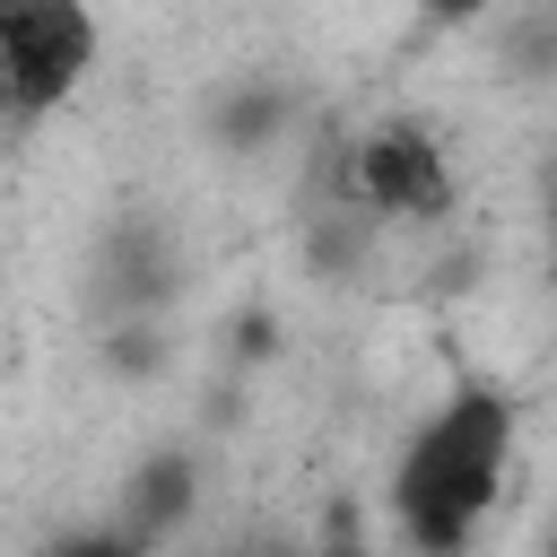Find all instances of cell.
I'll return each mask as SVG.
<instances>
[{"label":"cell","instance_id":"8","mask_svg":"<svg viewBox=\"0 0 557 557\" xmlns=\"http://www.w3.org/2000/svg\"><path fill=\"white\" fill-rule=\"evenodd\" d=\"M548 226H557V174H548Z\"/></svg>","mask_w":557,"mask_h":557},{"label":"cell","instance_id":"1","mask_svg":"<svg viewBox=\"0 0 557 557\" xmlns=\"http://www.w3.org/2000/svg\"><path fill=\"white\" fill-rule=\"evenodd\" d=\"M505 453H513V409L505 392H461L444 418H426V435L400 453V479H392V505H400V531L418 548H461L479 531V513L496 505L505 487Z\"/></svg>","mask_w":557,"mask_h":557},{"label":"cell","instance_id":"7","mask_svg":"<svg viewBox=\"0 0 557 557\" xmlns=\"http://www.w3.org/2000/svg\"><path fill=\"white\" fill-rule=\"evenodd\" d=\"M435 26H461V17H487V0H426Z\"/></svg>","mask_w":557,"mask_h":557},{"label":"cell","instance_id":"4","mask_svg":"<svg viewBox=\"0 0 557 557\" xmlns=\"http://www.w3.org/2000/svg\"><path fill=\"white\" fill-rule=\"evenodd\" d=\"M174 287V261H165V235L157 226H122L113 244H104V305H122V313H139V305H157Z\"/></svg>","mask_w":557,"mask_h":557},{"label":"cell","instance_id":"5","mask_svg":"<svg viewBox=\"0 0 557 557\" xmlns=\"http://www.w3.org/2000/svg\"><path fill=\"white\" fill-rule=\"evenodd\" d=\"M183 513H191V461H183V453H157V461L131 479V513H122V540H131V548H148V540H165Z\"/></svg>","mask_w":557,"mask_h":557},{"label":"cell","instance_id":"3","mask_svg":"<svg viewBox=\"0 0 557 557\" xmlns=\"http://www.w3.org/2000/svg\"><path fill=\"white\" fill-rule=\"evenodd\" d=\"M0 61H9V113H52L96 70V17L87 0H0Z\"/></svg>","mask_w":557,"mask_h":557},{"label":"cell","instance_id":"6","mask_svg":"<svg viewBox=\"0 0 557 557\" xmlns=\"http://www.w3.org/2000/svg\"><path fill=\"white\" fill-rule=\"evenodd\" d=\"M496 52H505L513 78H548V70H557V0H531V9L496 35Z\"/></svg>","mask_w":557,"mask_h":557},{"label":"cell","instance_id":"2","mask_svg":"<svg viewBox=\"0 0 557 557\" xmlns=\"http://www.w3.org/2000/svg\"><path fill=\"white\" fill-rule=\"evenodd\" d=\"M331 200H357L366 218H444L453 165L418 122H383L357 148H331Z\"/></svg>","mask_w":557,"mask_h":557}]
</instances>
